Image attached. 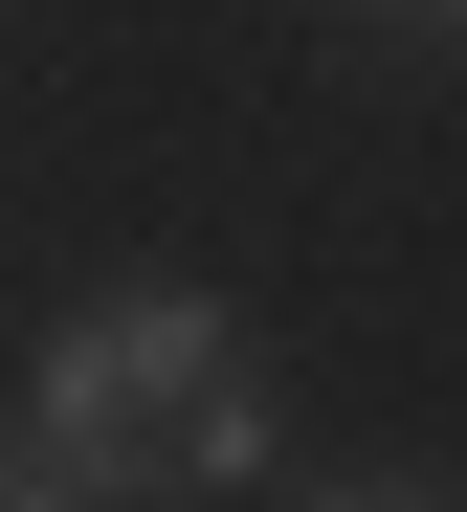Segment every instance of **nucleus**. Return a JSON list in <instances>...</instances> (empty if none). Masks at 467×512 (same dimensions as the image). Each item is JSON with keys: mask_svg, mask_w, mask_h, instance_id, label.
Segmentation results:
<instances>
[{"mask_svg": "<svg viewBox=\"0 0 467 512\" xmlns=\"http://www.w3.org/2000/svg\"><path fill=\"white\" fill-rule=\"evenodd\" d=\"M334 512H445V490H334Z\"/></svg>", "mask_w": 467, "mask_h": 512, "instance_id": "nucleus-3", "label": "nucleus"}, {"mask_svg": "<svg viewBox=\"0 0 467 512\" xmlns=\"http://www.w3.org/2000/svg\"><path fill=\"white\" fill-rule=\"evenodd\" d=\"M23 468H67V490H223V468H267V379H245V334L201 290H112V312L45 334Z\"/></svg>", "mask_w": 467, "mask_h": 512, "instance_id": "nucleus-1", "label": "nucleus"}, {"mask_svg": "<svg viewBox=\"0 0 467 512\" xmlns=\"http://www.w3.org/2000/svg\"><path fill=\"white\" fill-rule=\"evenodd\" d=\"M0 512H89V490H67V468H23V446H0Z\"/></svg>", "mask_w": 467, "mask_h": 512, "instance_id": "nucleus-2", "label": "nucleus"}]
</instances>
